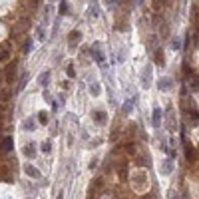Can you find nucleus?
Listing matches in <instances>:
<instances>
[{
	"mask_svg": "<svg viewBox=\"0 0 199 199\" xmlns=\"http://www.w3.org/2000/svg\"><path fill=\"white\" fill-rule=\"evenodd\" d=\"M6 82H16V64H12V66L6 68Z\"/></svg>",
	"mask_w": 199,
	"mask_h": 199,
	"instance_id": "nucleus-1",
	"label": "nucleus"
},
{
	"mask_svg": "<svg viewBox=\"0 0 199 199\" xmlns=\"http://www.w3.org/2000/svg\"><path fill=\"white\" fill-rule=\"evenodd\" d=\"M152 122H153V126H161V109L155 106V109H153V116H152Z\"/></svg>",
	"mask_w": 199,
	"mask_h": 199,
	"instance_id": "nucleus-2",
	"label": "nucleus"
},
{
	"mask_svg": "<svg viewBox=\"0 0 199 199\" xmlns=\"http://www.w3.org/2000/svg\"><path fill=\"white\" fill-rule=\"evenodd\" d=\"M0 149H2V152H10V149H12V138H4V139H2Z\"/></svg>",
	"mask_w": 199,
	"mask_h": 199,
	"instance_id": "nucleus-3",
	"label": "nucleus"
},
{
	"mask_svg": "<svg viewBox=\"0 0 199 199\" xmlns=\"http://www.w3.org/2000/svg\"><path fill=\"white\" fill-rule=\"evenodd\" d=\"M24 171H26V175H30V177H40L38 169H36V167H32V165H26V167H24Z\"/></svg>",
	"mask_w": 199,
	"mask_h": 199,
	"instance_id": "nucleus-4",
	"label": "nucleus"
},
{
	"mask_svg": "<svg viewBox=\"0 0 199 199\" xmlns=\"http://www.w3.org/2000/svg\"><path fill=\"white\" fill-rule=\"evenodd\" d=\"M171 169H173V161L165 159L163 161V173H171Z\"/></svg>",
	"mask_w": 199,
	"mask_h": 199,
	"instance_id": "nucleus-5",
	"label": "nucleus"
},
{
	"mask_svg": "<svg viewBox=\"0 0 199 199\" xmlns=\"http://www.w3.org/2000/svg\"><path fill=\"white\" fill-rule=\"evenodd\" d=\"M169 86H171V82L167 80V78H163V80L157 82V88H159V90H165V88H169Z\"/></svg>",
	"mask_w": 199,
	"mask_h": 199,
	"instance_id": "nucleus-6",
	"label": "nucleus"
},
{
	"mask_svg": "<svg viewBox=\"0 0 199 199\" xmlns=\"http://www.w3.org/2000/svg\"><path fill=\"white\" fill-rule=\"evenodd\" d=\"M8 58H10V52L6 50V48H2V50H0V62H6Z\"/></svg>",
	"mask_w": 199,
	"mask_h": 199,
	"instance_id": "nucleus-7",
	"label": "nucleus"
},
{
	"mask_svg": "<svg viewBox=\"0 0 199 199\" xmlns=\"http://www.w3.org/2000/svg\"><path fill=\"white\" fill-rule=\"evenodd\" d=\"M48 80H50V72H42V76H40V84L46 86V84H48Z\"/></svg>",
	"mask_w": 199,
	"mask_h": 199,
	"instance_id": "nucleus-8",
	"label": "nucleus"
},
{
	"mask_svg": "<svg viewBox=\"0 0 199 199\" xmlns=\"http://www.w3.org/2000/svg\"><path fill=\"white\" fill-rule=\"evenodd\" d=\"M24 153H26L28 157H34V143H30V145L24 147Z\"/></svg>",
	"mask_w": 199,
	"mask_h": 199,
	"instance_id": "nucleus-9",
	"label": "nucleus"
},
{
	"mask_svg": "<svg viewBox=\"0 0 199 199\" xmlns=\"http://www.w3.org/2000/svg\"><path fill=\"white\" fill-rule=\"evenodd\" d=\"M189 86H191V90H193V92H197V88H199L197 78H191V80H189Z\"/></svg>",
	"mask_w": 199,
	"mask_h": 199,
	"instance_id": "nucleus-10",
	"label": "nucleus"
},
{
	"mask_svg": "<svg viewBox=\"0 0 199 199\" xmlns=\"http://www.w3.org/2000/svg\"><path fill=\"white\" fill-rule=\"evenodd\" d=\"M0 100H4V102H6V100H10V92L8 90H2V92H0Z\"/></svg>",
	"mask_w": 199,
	"mask_h": 199,
	"instance_id": "nucleus-11",
	"label": "nucleus"
},
{
	"mask_svg": "<svg viewBox=\"0 0 199 199\" xmlns=\"http://www.w3.org/2000/svg\"><path fill=\"white\" fill-rule=\"evenodd\" d=\"M30 50H32V40H26V42H24V52H30Z\"/></svg>",
	"mask_w": 199,
	"mask_h": 199,
	"instance_id": "nucleus-12",
	"label": "nucleus"
},
{
	"mask_svg": "<svg viewBox=\"0 0 199 199\" xmlns=\"http://www.w3.org/2000/svg\"><path fill=\"white\" fill-rule=\"evenodd\" d=\"M60 10H62L60 14H66V12H68V2H66V0H62V4H60Z\"/></svg>",
	"mask_w": 199,
	"mask_h": 199,
	"instance_id": "nucleus-13",
	"label": "nucleus"
},
{
	"mask_svg": "<svg viewBox=\"0 0 199 199\" xmlns=\"http://www.w3.org/2000/svg\"><path fill=\"white\" fill-rule=\"evenodd\" d=\"M96 119H98V122H104L106 114H104V112H96Z\"/></svg>",
	"mask_w": 199,
	"mask_h": 199,
	"instance_id": "nucleus-14",
	"label": "nucleus"
},
{
	"mask_svg": "<svg viewBox=\"0 0 199 199\" xmlns=\"http://www.w3.org/2000/svg\"><path fill=\"white\" fill-rule=\"evenodd\" d=\"M38 119H40V122L44 123V126H46V122H48V116H46V114L42 112V114H38Z\"/></svg>",
	"mask_w": 199,
	"mask_h": 199,
	"instance_id": "nucleus-15",
	"label": "nucleus"
},
{
	"mask_svg": "<svg viewBox=\"0 0 199 199\" xmlns=\"http://www.w3.org/2000/svg\"><path fill=\"white\" fill-rule=\"evenodd\" d=\"M24 128H26V129H30V132H32V129H34V119H28V122H26V126H24Z\"/></svg>",
	"mask_w": 199,
	"mask_h": 199,
	"instance_id": "nucleus-16",
	"label": "nucleus"
},
{
	"mask_svg": "<svg viewBox=\"0 0 199 199\" xmlns=\"http://www.w3.org/2000/svg\"><path fill=\"white\" fill-rule=\"evenodd\" d=\"M50 149H52V145H50V142H46V143H42V152H50Z\"/></svg>",
	"mask_w": 199,
	"mask_h": 199,
	"instance_id": "nucleus-17",
	"label": "nucleus"
},
{
	"mask_svg": "<svg viewBox=\"0 0 199 199\" xmlns=\"http://www.w3.org/2000/svg\"><path fill=\"white\" fill-rule=\"evenodd\" d=\"M123 112H126V114H129V112H132V102H126V106H123Z\"/></svg>",
	"mask_w": 199,
	"mask_h": 199,
	"instance_id": "nucleus-18",
	"label": "nucleus"
},
{
	"mask_svg": "<svg viewBox=\"0 0 199 199\" xmlns=\"http://www.w3.org/2000/svg\"><path fill=\"white\" fill-rule=\"evenodd\" d=\"M171 46H173V50H177V48H179V40L173 38V44H171Z\"/></svg>",
	"mask_w": 199,
	"mask_h": 199,
	"instance_id": "nucleus-19",
	"label": "nucleus"
},
{
	"mask_svg": "<svg viewBox=\"0 0 199 199\" xmlns=\"http://www.w3.org/2000/svg\"><path fill=\"white\" fill-rule=\"evenodd\" d=\"M68 76H70V78H76V76H74V68H72V66H68Z\"/></svg>",
	"mask_w": 199,
	"mask_h": 199,
	"instance_id": "nucleus-20",
	"label": "nucleus"
},
{
	"mask_svg": "<svg viewBox=\"0 0 199 199\" xmlns=\"http://www.w3.org/2000/svg\"><path fill=\"white\" fill-rule=\"evenodd\" d=\"M195 24H197V28H199V12H195Z\"/></svg>",
	"mask_w": 199,
	"mask_h": 199,
	"instance_id": "nucleus-21",
	"label": "nucleus"
}]
</instances>
